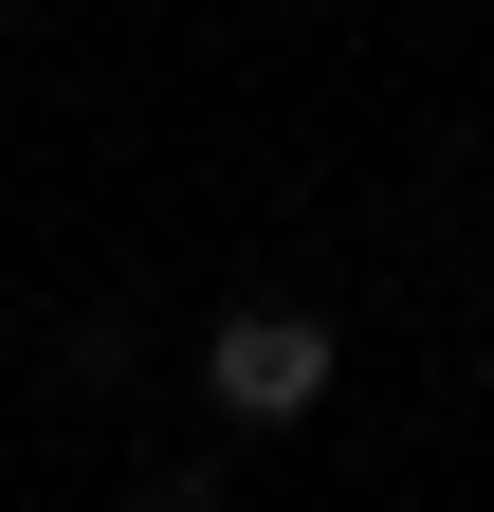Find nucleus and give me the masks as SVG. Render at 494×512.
I'll use <instances>...</instances> for the list:
<instances>
[{
	"label": "nucleus",
	"mask_w": 494,
	"mask_h": 512,
	"mask_svg": "<svg viewBox=\"0 0 494 512\" xmlns=\"http://www.w3.org/2000/svg\"><path fill=\"white\" fill-rule=\"evenodd\" d=\"M330 330H312V311H220V330H202V403H220V439H293V421H312L330 403Z\"/></svg>",
	"instance_id": "1"
},
{
	"label": "nucleus",
	"mask_w": 494,
	"mask_h": 512,
	"mask_svg": "<svg viewBox=\"0 0 494 512\" xmlns=\"http://www.w3.org/2000/svg\"><path fill=\"white\" fill-rule=\"evenodd\" d=\"M147 512H220V458H165V476H147Z\"/></svg>",
	"instance_id": "2"
},
{
	"label": "nucleus",
	"mask_w": 494,
	"mask_h": 512,
	"mask_svg": "<svg viewBox=\"0 0 494 512\" xmlns=\"http://www.w3.org/2000/svg\"><path fill=\"white\" fill-rule=\"evenodd\" d=\"M0 37H19V0H0Z\"/></svg>",
	"instance_id": "3"
},
{
	"label": "nucleus",
	"mask_w": 494,
	"mask_h": 512,
	"mask_svg": "<svg viewBox=\"0 0 494 512\" xmlns=\"http://www.w3.org/2000/svg\"><path fill=\"white\" fill-rule=\"evenodd\" d=\"M476 384H494V348H476Z\"/></svg>",
	"instance_id": "4"
}]
</instances>
